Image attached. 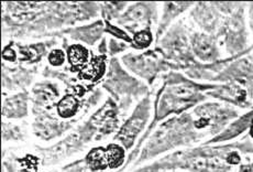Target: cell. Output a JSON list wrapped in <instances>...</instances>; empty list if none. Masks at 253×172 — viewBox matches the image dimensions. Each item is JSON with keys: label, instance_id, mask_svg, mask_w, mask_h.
I'll use <instances>...</instances> for the list:
<instances>
[{"label": "cell", "instance_id": "1", "mask_svg": "<svg viewBox=\"0 0 253 172\" xmlns=\"http://www.w3.org/2000/svg\"><path fill=\"white\" fill-rule=\"evenodd\" d=\"M161 86L153 97L152 120L134 148L129 152L126 165L119 172L126 171L133 165L144 142L159 124L173 116L191 112L197 105L208 101L206 93L216 86V83L194 81L179 71L169 72L161 77Z\"/></svg>", "mask_w": 253, "mask_h": 172}, {"label": "cell", "instance_id": "2", "mask_svg": "<svg viewBox=\"0 0 253 172\" xmlns=\"http://www.w3.org/2000/svg\"><path fill=\"white\" fill-rule=\"evenodd\" d=\"M243 138L221 145L199 144L169 152L129 172H237L230 165L232 151L245 148Z\"/></svg>", "mask_w": 253, "mask_h": 172}, {"label": "cell", "instance_id": "3", "mask_svg": "<svg viewBox=\"0 0 253 172\" xmlns=\"http://www.w3.org/2000/svg\"><path fill=\"white\" fill-rule=\"evenodd\" d=\"M206 140L208 136L198 128L191 112L173 116L159 124L152 131L130 168L135 169L169 152L203 144Z\"/></svg>", "mask_w": 253, "mask_h": 172}, {"label": "cell", "instance_id": "4", "mask_svg": "<svg viewBox=\"0 0 253 172\" xmlns=\"http://www.w3.org/2000/svg\"><path fill=\"white\" fill-rule=\"evenodd\" d=\"M101 88L119 105L123 115L134 102H139L151 93L149 85L126 70L119 57L109 58L108 70Z\"/></svg>", "mask_w": 253, "mask_h": 172}, {"label": "cell", "instance_id": "5", "mask_svg": "<svg viewBox=\"0 0 253 172\" xmlns=\"http://www.w3.org/2000/svg\"><path fill=\"white\" fill-rule=\"evenodd\" d=\"M96 135V127L87 119L67 132L65 137L54 145L50 147L36 146V150L38 155L41 156L42 166H55L84 150L89 142L95 140Z\"/></svg>", "mask_w": 253, "mask_h": 172}, {"label": "cell", "instance_id": "6", "mask_svg": "<svg viewBox=\"0 0 253 172\" xmlns=\"http://www.w3.org/2000/svg\"><path fill=\"white\" fill-rule=\"evenodd\" d=\"M191 34L186 24L177 20L154 46L175 70L183 73L198 63L192 51Z\"/></svg>", "mask_w": 253, "mask_h": 172}, {"label": "cell", "instance_id": "7", "mask_svg": "<svg viewBox=\"0 0 253 172\" xmlns=\"http://www.w3.org/2000/svg\"><path fill=\"white\" fill-rule=\"evenodd\" d=\"M120 61L131 74L149 86H152L167 73L176 71L155 47L143 52H126L120 57Z\"/></svg>", "mask_w": 253, "mask_h": 172}, {"label": "cell", "instance_id": "8", "mask_svg": "<svg viewBox=\"0 0 253 172\" xmlns=\"http://www.w3.org/2000/svg\"><path fill=\"white\" fill-rule=\"evenodd\" d=\"M247 3L240 2L235 10L225 17L216 37L225 49L228 57H237L250 49L249 24L247 17Z\"/></svg>", "mask_w": 253, "mask_h": 172}, {"label": "cell", "instance_id": "9", "mask_svg": "<svg viewBox=\"0 0 253 172\" xmlns=\"http://www.w3.org/2000/svg\"><path fill=\"white\" fill-rule=\"evenodd\" d=\"M153 116V94L149 93L135 104L132 113L113 137L115 142L123 145L126 151L132 150L147 130Z\"/></svg>", "mask_w": 253, "mask_h": 172}, {"label": "cell", "instance_id": "10", "mask_svg": "<svg viewBox=\"0 0 253 172\" xmlns=\"http://www.w3.org/2000/svg\"><path fill=\"white\" fill-rule=\"evenodd\" d=\"M191 113L195 117L198 128L205 132L208 139L220 134L229 122L240 115L238 108L213 100L197 105Z\"/></svg>", "mask_w": 253, "mask_h": 172}, {"label": "cell", "instance_id": "11", "mask_svg": "<svg viewBox=\"0 0 253 172\" xmlns=\"http://www.w3.org/2000/svg\"><path fill=\"white\" fill-rule=\"evenodd\" d=\"M159 2L137 1L130 2L128 8L115 21L131 36L144 28H157L159 22Z\"/></svg>", "mask_w": 253, "mask_h": 172}, {"label": "cell", "instance_id": "12", "mask_svg": "<svg viewBox=\"0 0 253 172\" xmlns=\"http://www.w3.org/2000/svg\"><path fill=\"white\" fill-rule=\"evenodd\" d=\"M35 118L32 121V132L37 138L42 141H51L70 132L77 124L79 119L63 120L56 115H53L51 111L46 110H31Z\"/></svg>", "mask_w": 253, "mask_h": 172}, {"label": "cell", "instance_id": "13", "mask_svg": "<svg viewBox=\"0 0 253 172\" xmlns=\"http://www.w3.org/2000/svg\"><path fill=\"white\" fill-rule=\"evenodd\" d=\"M121 116L123 112L119 105L111 97L107 98L104 104L88 118L97 129L95 141H100L115 135L121 126Z\"/></svg>", "mask_w": 253, "mask_h": 172}, {"label": "cell", "instance_id": "14", "mask_svg": "<svg viewBox=\"0 0 253 172\" xmlns=\"http://www.w3.org/2000/svg\"><path fill=\"white\" fill-rule=\"evenodd\" d=\"M206 95L209 100L225 103L238 110L249 111L253 108V102L246 86L239 83H216V86L208 91Z\"/></svg>", "mask_w": 253, "mask_h": 172}, {"label": "cell", "instance_id": "15", "mask_svg": "<svg viewBox=\"0 0 253 172\" xmlns=\"http://www.w3.org/2000/svg\"><path fill=\"white\" fill-rule=\"evenodd\" d=\"M189 17L199 29L198 31L216 36L226 16L219 11L213 1H199L189 10Z\"/></svg>", "mask_w": 253, "mask_h": 172}, {"label": "cell", "instance_id": "16", "mask_svg": "<svg viewBox=\"0 0 253 172\" xmlns=\"http://www.w3.org/2000/svg\"><path fill=\"white\" fill-rule=\"evenodd\" d=\"M250 51L251 47L247 52L232 60L217 75L215 83H239L246 85L253 82V57Z\"/></svg>", "mask_w": 253, "mask_h": 172}, {"label": "cell", "instance_id": "17", "mask_svg": "<svg viewBox=\"0 0 253 172\" xmlns=\"http://www.w3.org/2000/svg\"><path fill=\"white\" fill-rule=\"evenodd\" d=\"M67 38L74 43L85 47H95L105 37V22L103 19H96L86 24L67 28L58 32L55 38Z\"/></svg>", "mask_w": 253, "mask_h": 172}, {"label": "cell", "instance_id": "18", "mask_svg": "<svg viewBox=\"0 0 253 172\" xmlns=\"http://www.w3.org/2000/svg\"><path fill=\"white\" fill-rule=\"evenodd\" d=\"M192 51L196 60L204 64L221 60L220 42L216 36L202 31H193L191 34Z\"/></svg>", "mask_w": 253, "mask_h": 172}, {"label": "cell", "instance_id": "19", "mask_svg": "<svg viewBox=\"0 0 253 172\" xmlns=\"http://www.w3.org/2000/svg\"><path fill=\"white\" fill-rule=\"evenodd\" d=\"M38 72V67H27L22 64L6 65L2 62V90L14 92L26 91L32 84Z\"/></svg>", "mask_w": 253, "mask_h": 172}, {"label": "cell", "instance_id": "20", "mask_svg": "<svg viewBox=\"0 0 253 172\" xmlns=\"http://www.w3.org/2000/svg\"><path fill=\"white\" fill-rule=\"evenodd\" d=\"M30 95L31 110L52 111L63 94L57 82L44 80L36 83L32 86Z\"/></svg>", "mask_w": 253, "mask_h": 172}, {"label": "cell", "instance_id": "21", "mask_svg": "<svg viewBox=\"0 0 253 172\" xmlns=\"http://www.w3.org/2000/svg\"><path fill=\"white\" fill-rule=\"evenodd\" d=\"M58 43L57 38H51L44 41L33 43H20L16 41V48L19 56V64L28 66H36L40 63L43 57H46L48 52Z\"/></svg>", "mask_w": 253, "mask_h": 172}, {"label": "cell", "instance_id": "22", "mask_svg": "<svg viewBox=\"0 0 253 172\" xmlns=\"http://www.w3.org/2000/svg\"><path fill=\"white\" fill-rule=\"evenodd\" d=\"M195 2L192 1H165L161 3V13H160L158 26L155 28V44L159 42L165 32H167L183 13L187 12L193 8Z\"/></svg>", "mask_w": 253, "mask_h": 172}, {"label": "cell", "instance_id": "23", "mask_svg": "<svg viewBox=\"0 0 253 172\" xmlns=\"http://www.w3.org/2000/svg\"><path fill=\"white\" fill-rule=\"evenodd\" d=\"M253 119V108L247 111L243 114L239 115L236 119H233L231 122L227 125V127L223 129L220 134L212 137V138L206 140L203 144L206 145H221V144H228V142L237 141L238 138L241 136L246 135L251 121Z\"/></svg>", "mask_w": 253, "mask_h": 172}, {"label": "cell", "instance_id": "24", "mask_svg": "<svg viewBox=\"0 0 253 172\" xmlns=\"http://www.w3.org/2000/svg\"><path fill=\"white\" fill-rule=\"evenodd\" d=\"M31 102L30 93L18 92L6 97L2 102L1 115L7 119H23L29 115V103Z\"/></svg>", "mask_w": 253, "mask_h": 172}, {"label": "cell", "instance_id": "25", "mask_svg": "<svg viewBox=\"0 0 253 172\" xmlns=\"http://www.w3.org/2000/svg\"><path fill=\"white\" fill-rule=\"evenodd\" d=\"M108 57L92 52L88 65L84 70H82L79 74H76V77L79 78V81L88 83L89 86L96 88L98 83L101 84L105 80L107 70H108Z\"/></svg>", "mask_w": 253, "mask_h": 172}, {"label": "cell", "instance_id": "26", "mask_svg": "<svg viewBox=\"0 0 253 172\" xmlns=\"http://www.w3.org/2000/svg\"><path fill=\"white\" fill-rule=\"evenodd\" d=\"M63 47L66 51L69 71L74 74L84 70L90 62L92 52L81 43H69V39L63 38Z\"/></svg>", "mask_w": 253, "mask_h": 172}, {"label": "cell", "instance_id": "27", "mask_svg": "<svg viewBox=\"0 0 253 172\" xmlns=\"http://www.w3.org/2000/svg\"><path fill=\"white\" fill-rule=\"evenodd\" d=\"M83 160L90 172H106L109 170L105 146L92 147L85 155Z\"/></svg>", "mask_w": 253, "mask_h": 172}, {"label": "cell", "instance_id": "28", "mask_svg": "<svg viewBox=\"0 0 253 172\" xmlns=\"http://www.w3.org/2000/svg\"><path fill=\"white\" fill-rule=\"evenodd\" d=\"M106 156L107 161H108L109 170H117L120 171L124 168L126 159H128V155L123 145L118 144V142H110V144L106 145Z\"/></svg>", "mask_w": 253, "mask_h": 172}, {"label": "cell", "instance_id": "29", "mask_svg": "<svg viewBox=\"0 0 253 172\" xmlns=\"http://www.w3.org/2000/svg\"><path fill=\"white\" fill-rule=\"evenodd\" d=\"M153 28H144L134 32L132 36V44L131 49L135 52H143L152 49L155 43V33Z\"/></svg>", "mask_w": 253, "mask_h": 172}, {"label": "cell", "instance_id": "30", "mask_svg": "<svg viewBox=\"0 0 253 172\" xmlns=\"http://www.w3.org/2000/svg\"><path fill=\"white\" fill-rule=\"evenodd\" d=\"M130 2L126 1H109L99 2L100 17L105 21H116L124 13Z\"/></svg>", "mask_w": 253, "mask_h": 172}, {"label": "cell", "instance_id": "31", "mask_svg": "<svg viewBox=\"0 0 253 172\" xmlns=\"http://www.w3.org/2000/svg\"><path fill=\"white\" fill-rule=\"evenodd\" d=\"M42 75L47 78H53V80L60 81L63 84H65L66 87H71L75 84H79V78L77 77L73 76L70 73L56 70V68H52L50 66H45L43 68Z\"/></svg>", "mask_w": 253, "mask_h": 172}, {"label": "cell", "instance_id": "32", "mask_svg": "<svg viewBox=\"0 0 253 172\" xmlns=\"http://www.w3.org/2000/svg\"><path fill=\"white\" fill-rule=\"evenodd\" d=\"M2 141H22L26 139V132H23L20 126H17L11 122L2 121Z\"/></svg>", "mask_w": 253, "mask_h": 172}, {"label": "cell", "instance_id": "33", "mask_svg": "<svg viewBox=\"0 0 253 172\" xmlns=\"http://www.w3.org/2000/svg\"><path fill=\"white\" fill-rule=\"evenodd\" d=\"M105 34H108L110 38L117 39V40L123 41L130 44H132V37L129 32H126L124 28L119 27L118 24H116L114 22L110 21H105Z\"/></svg>", "mask_w": 253, "mask_h": 172}, {"label": "cell", "instance_id": "34", "mask_svg": "<svg viewBox=\"0 0 253 172\" xmlns=\"http://www.w3.org/2000/svg\"><path fill=\"white\" fill-rule=\"evenodd\" d=\"M46 61L48 66L52 68H61L64 66L67 63V57H66V51L64 48H54L48 52L46 57Z\"/></svg>", "mask_w": 253, "mask_h": 172}, {"label": "cell", "instance_id": "35", "mask_svg": "<svg viewBox=\"0 0 253 172\" xmlns=\"http://www.w3.org/2000/svg\"><path fill=\"white\" fill-rule=\"evenodd\" d=\"M2 62L7 64H19V56L16 48V40H10L3 46L1 51Z\"/></svg>", "mask_w": 253, "mask_h": 172}, {"label": "cell", "instance_id": "36", "mask_svg": "<svg viewBox=\"0 0 253 172\" xmlns=\"http://www.w3.org/2000/svg\"><path fill=\"white\" fill-rule=\"evenodd\" d=\"M131 49L130 44L117 40L114 38H108V57H117L118 56H124V54Z\"/></svg>", "mask_w": 253, "mask_h": 172}, {"label": "cell", "instance_id": "37", "mask_svg": "<svg viewBox=\"0 0 253 172\" xmlns=\"http://www.w3.org/2000/svg\"><path fill=\"white\" fill-rule=\"evenodd\" d=\"M62 171H64V172H90L89 169L86 167L83 158L73 161V162H71V164L63 166Z\"/></svg>", "mask_w": 253, "mask_h": 172}, {"label": "cell", "instance_id": "38", "mask_svg": "<svg viewBox=\"0 0 253 172\" xmlns=\"http://www.w3.org/2000/svg\"><path fill=\"white\" fill-rule=\"evenodd\" d=\"M237 172H253V159L250 161L243 162L242 165L238 167Z\"/></svg>", "mask_w": 253, "mask_h": 172}, {"label": "cell", "instance_id": "39", "mask_svg": "<svg viewBox=\"0 0 253 172\" xmlns=\"http://www.w3.org/2000/svg\"><path fill=\"white\" fill-rule=\"evenodd\" d=\"M247 135H248V138H249V139L253 142V119H252V121H251L250 127H249V130H248Z\"/></svg>", "mask_w": 253, "mask_h": 172}, {"label": "cell", "instance_id": "40", "mask_svg": "<svg viewBox=\"0 0 253 172\" xmlns=\"http://www.w3.org/2000/svg\"><path fill=\"white\" fill-rule=\"evenodd\" d=\"M248 24H249V29H250V31L253 33V21H251V22H248Z\"/></svg>", "mask_w": 253, "mask_h": 172}, {"label": "cell", "instance_id": "41", "mask_svg": "<svg viewBox=\"0 0 253 172\" xmlns=\"http://www.w3.org/2000/svg\"><path fill=\"white\" fill-rule=\"evenodd\" d=\"M250 54L253 57V44L251 46V51H250Z\"/></svg>", "mask_w": 253, "mask_h": 172}, {"label": "cell", "instance_id": "42", "mask_svg": "<svg viewBox=\"0 0 253 172\" xmlns=\"http://www.w3.org/2000/svg\"><path fill=\"white\" fill-rule=\"evenodd\" d=\"M176 172H183V171H176Z\"/></svg>", "mask_w": 253, "mask_h": 172}]
</instances>
